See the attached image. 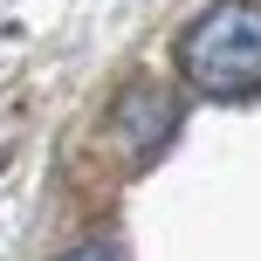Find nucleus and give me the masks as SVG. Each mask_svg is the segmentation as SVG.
Segmentation results:
<instances>
[{
    "label": "nucleus",
    "instance_id": "2",
    "mask_svg": "<svg viewBox=\"0 0 261 261\" xmlns=\"http://www.w3.org/2000/svg\"><path fill=\"white\" fill-rule=\"evenodd\" d=\"M117 130L130 138V151L144 158V151H151V144L172 130V96H165V90H151V83H138V90L117 103Z\"/></svg>",
    "mask_w": 261,
    "mask_h": 261
},
{
    "label": "nucleus",
    "instance_id": "3",
    "mask_svg": "<svg viewBox=\"0 0 261 261\" xmlns=\"http://www.w3.org/2000/svg\"><path fill=\"white\" fill-rule=\"evenodd\" d=\"M62 261H124V254L110 248V241H83V248H69Z\"/></svg>",
    "mask_w": 261,
    "mask_h": 261
},
{
    "label": "nucleus",
    "instance_id": "1",
    "mask_svg": "<svg viewBox=\"0 0 261 261\" xmlns=\"http://www.w3.org/2000/svg\"><path fill=\"white\" fill-rule=\"evenodd\" d=\"M179 76L199 96H254L261 90V0H220L193 14L179 35Z\"/></svg>",
    "mask_w": 261,
    "mask_h": 261
}]
</instances>
